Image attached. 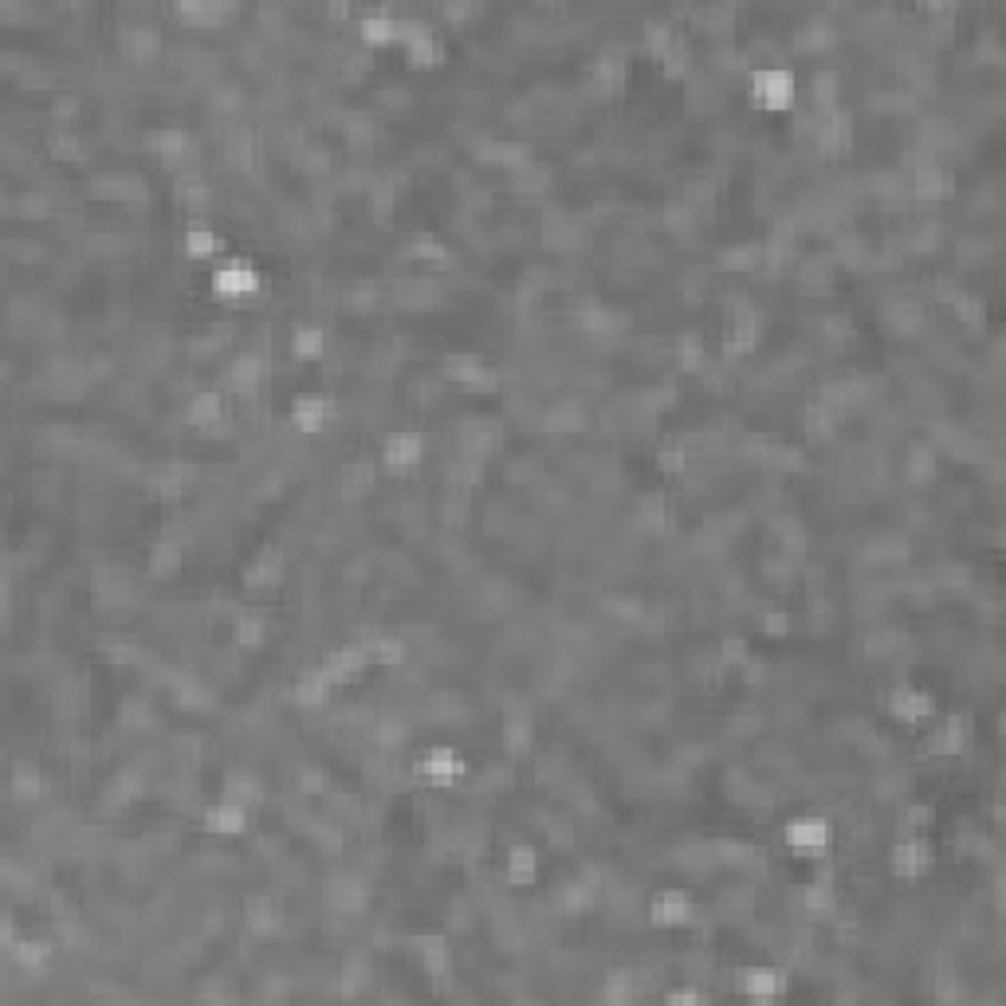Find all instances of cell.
<instances>
[{"label": "cell", "instance_id": "cell-1", "mask_svg": "<svg viewBox=\"0 0 1006 1006\" xmlns=\"http://www.w3.org/2000/svg\"><path fill=\"white\" fill-rule=\"evenodd\" d=\"M747 107L759 115H791L799 107V75L786 63H759L747 72Z\"/></svg>", "mask_w": 1006, "mask_h": 1006}, {"label": "cell", "instance_id": "cell-2", "mask_svg": "<svg viewBox=\"0 0 1006 1006\" xmlns=\"http://www.w3.org/2000/svg\"><path fill=\"white\" fill-rule=\"evenodd\" d=\"M440 377L449 386H460L468 394H495L500 389V370H492L477 351H449L440 358Z\"/></svg>", "mask_w": 1006, "mask_h": 1006}, {"label": "cell", "instance_id": "cell-3", "mask_svg": "<svg viewBox=\"0 0 1006 1006\" xmlns=\"http://www.w3.org/2000/svg\"><path fill=\"white\" fill-rule=\"evenodd\" d=\"M885 711H889L892 724H905V728H924L940 716V704L928 688H917V684L897 681L889 692H885Z\"/></svg>", "mask_w": 1006, "mask_h": 1006}, {"label": "cell", "instance_id": "cell-4", "mask_svg": "<svg viewBox=\"0 0 1006 1006\" xmlns=\"http://www.w3.org/2000/svg\"><path fill=\"white\" fill-rule=\"evenodd\" d=\"M213 299H221V303H244V299H252L256 291H260L264 276L256 268H252L248 260H240V256H228V260H221L213 268Z\"/></svg>", "mask_w": 1006, "mask_h": 1006}, {"label": "cell", "instance_id": "cell-5", "mask_svg": "<svg viewBox=\"0 0 1006 1006\" xmlns=\"http://www.w3.org/2000/svg\"><path fill=\"white\" fill-rule=\"evenodd\" d=\"M370 897L374 885L362 873H334L331 880H323V908L334 917H362Z\"/></svg>", "mask_w": 1006, "mask_h": 1006}, {"label": "cell", "instance_id": "cell-6", "mask_svg": "<svg viewBox=\"0 0 1006 1006\" xmlns=\"http://www.w3.org/2000/svg\"><path fill=\"white\" fill-rule=\"evenodd\" d=\"M472 158L480 165H492V170H523L527 162H535V146L523 142V138H495V135H480L472 138Z\"/></svg>", "mask_w": 1006, "mask_h": 1006}, {"label": "cell", "instance_id": "cell-7", "mask_svg": "<svg viewBox=\"0 0 1006 1006\" xmlns=\"http://www.w3.org/2000/svg\"><path fill=\"white\" fill-rule=\"evenodd\" d=\"M782 842L791 845V854H799V857H826L830 845H834V826H830V817H822V814L791 817V822L782 826Z\"/></svg>", "mask_w": 1006, "mask_h": 1006}, {"label": "cell", "instance_id": "cell-8", "mask_svg": "<svg viewBox=\"0 0 1006 1006\" xmlns=\"http://www.w3.org/2000/svg\"><path fill=\"white\" fill-rule=\"evenodd\" d=\"M115 44L126 63L150 67V63H158V55H162V28L150 24V20H126V24L115 32Z\"/></svg>", "mask_w": 1006, "mask_h": 1006}, {"label": "cell", "instance_id": "cell-9", "mask_svg": "<svg viewBox=\"0 0 1006 1006\" xmlns=\"http://www.w3.org/2000/svg\"><path fill=\"white\" fill-rule=\"evenodd\" d=\"M935 869V849L924 834H905L889 849V873L897 880H924Z\"/></svg>", "mask_w": 1006, "mask_h": 1006}, {"label": "cell", "instance_id": "cell-10", "mask_svg": "<svg viewBox=\"0 0 1006 1006\" xmlns=\"http://www.w3.org/2000/svg\"><path fill=\"white\" fill-rule=\"evenodd\" d=\"M425 449H429V440H425V432H417V429H397V432H389V437L382 440L377 464L386 468V472H394V477H405V472H414V468L425 460Z\"/></svg>", "mask_w": 1006, "mask_h": 1006}, {"label": "cell", "instance_id": "cell-11", "mask_svg": "<svg viewBox=\"0 0 1006 1006\" xmlns=\"http://www.w3.org/2000/svg\"><path fill=\"white\" fill-rule=\"evenodd\" d=\"M535 425H539L543 437H582L590 429V409L578 397H558L547 409H539V421Z\"/></svg>", "mask_w": 1006, "mask_h": 1006}, {"label": "cell", "instance_id": "cell-12", "mask_svg": "<svg viewBox=\"0 0 1006 1006\" xmlns=\"http://www.w3.org/2000/svg\"><path fill=\"white\" fill-rule=\"evenodd\" d=\"M692 917H696V905L684 889L668 885V889L653 892L649 900V924L661 928V932H676V928H688Z\"/></svg>", "mask_w": 1006, "mask_h": 1006}, {"label": "cell", "instance_id": "cell-13", "mask_svg": "<svg viewBox=\"0 0 1006 1006\" xmlns=\"http://www.w3.org/2000/svg\"><path fill=\"white\" fill-rule=\"evenodd\" d=\"M264 377H268V358H264V351H240V354H233V362L225 366V389L240 397V402H252Z\"/></svg>", "mask_w": 1006, "mask_h": 1006}, {"label": "cell", "instance_id": "cell-14", "mask_svg": "<svg viewBox=\"0 0 1006 1006\" xmlns=\"http://www.w3.org/2000/svg\"><path fill=\"white\" fill-rule=\"evenodd\" d=\"M334 692H339V688H334L331 676L323 673V665H303V668H299L296 681H291L288 700L296 704L299 711H319V708H327V704H331Z\"/></svg>", "mask_w": 1006, "mask_h": 1006}, {"label": "cell", "instance_id": "cell-15", "mask_svg": "<svg viewBox=\"0 0 1006 1006\" xmlns=\"http://www.w3.org/2000/svg\"><path fill=\"white\" fill-rule=\"evenodd\" d=\"M283 928H288V917H283V908H279L271 897L256 892V897L244 900V932H248L252 940H279Z\"/></svg>", "mask_w": 1006, "mask_h": 1006}, {"label": "cell", "instance_id": "cell-16", "mask_svg": "<svg viewBox=\"0 0 1006 1006\" xmlns=\"http://www.w3.org/2000/svg\"><path fill=\"white\" fill-rule=\"evenodd\" d=\"M409 948L417 952V960H421V971L432 980V987L440 991V983L452 975V943L445 940V935H409Z\"/></svg>", "mask_w": 1006, "mask_h": 1006}, {"label": "cell", "instance_id": "cell-17", "mask_svg": "<svg viewBox=\"0 0 1006 1006\" xmlns=\"http://www.w3.org/2000/svg\"><path fill=\"white\" fill-rule=\"evenodd\" d=\"M201 830H205L208 837H244L252 830V814L228 799L208 802V806L201 810Z\"/></svg>", "mask_w": 1006, "mask_h": 1006}, {"label": "cell", "instance_id": "cell-18", "mask_svg": "<svg viewBox=\"0 0 1006 1006\" xmlns=\"http://www.w3.org/2000/svg\"><path fill=\"white\" fill-rule=\"evenodd\" d=\"M185 566V539L181 535H158L146 550V575L153 582H170V578L181 575Z\"/></svg>", "mask_w": 1006, "mask_h": 1006}, {"label": "cell", "instance_id": "cell-19", "mask_svg": "<svg viewBox=\"0 0 1006 1006\" xmlns=\"http://www.w3.org/2000/svg\"><path fill=\"white\" fill-rule=\"evenodd\" d=\"M334 414V402L327 394H299L288 409V421L299 437H319Z\"/></svg>", "mask_w": 1006, "mask_h": 1006}, {"label": "cell", "instance_id": "cell-20", "mask_svg": "<svg viewBox=\"0 0 1006 1006\" xmlns=\"http://www.w3.org/2000/svg\"><path fill=\"white\" fill-rule=\"evenodd\" d=\"M402 256L409 264H421V268H429V271H449L452 268V248L440 240L437 233H429V228H421V233L409 236L405 248H402Z\"/></svg>", "mask_w": 1006, "mask_h": 1006}, {"label": "cell", "instance_id": "cell-21", "mask_svg": "<svg viewBox=\"0 0 1006 1006\" xmlns=\"http://www.w3.org/2000/svg\"><path fill=\"white\" fill-rule=\"evenodd\" d=\"M845 417L849 414H837L834 405L810 397L806 409H802V437H806L810 445H830V440H837V432H842Z\"/></svg>", "mask_w": 1006, "mask_h": 1006}, {"label": "cell", "instance_id": "cell-22", "mask_svg": "<svg viewBox=\"0 0 1006 1006\" xmlns=\"http://www.w3.org/2000/svg\"><path fill=\"white\" fill-rule=\"evenodd\" d=\"M374 492H377V460H370V457L346 460V464H342V477H339L342 503H362Z\"/></svg>", "mask_w": 1006, "mask_h": 1006}, {"label": "cell", "instance_id": "cell-23", "mask_svg": "<svg viewBox=\"0 0 1006 1006\" xmlns=\"http://www.w3.org/2000/svg\"><path fill=\"white\" fill-rule=\"evenodd\" d=\"M377 967H374V952L370 948H346V960H342V983L339 995L342 998H358L370 991Z\"/></svg>", "mask_w": 1006, "mask_h": 1006}, {"label": "cell", "instance_id": "cell-24", "mask_svg": "<svg viewBox=\"0 0 1006 1006\" xmlns=\"http://www.w3.org/2000/svg\"><path fill=\"white\" fill-rule=\"evenodd\" d=\"M799 905L806 917L814 920H834L837 917V885L830 873H814V880H806L799 889Z\"/></svg>", "mask_w": 1006, "mask_h": 1006}, {"label": "cell", "instance_id": "cell-25", "mask_svg": "<svg viewBox=\"0 0 1006 1006\" xmlns=\"http://www.w3.org/2000/svg\"><path fill=\"white\" fill-rule=\"evenodd\" d=\"M736 987L743 991L747 998H774L782 995V991L791 987V975L782 967H743L736 971Z\"/></svg>", "mask_w": 1006, "mask_h": 1006}, {"label": "cell", "instance_id": "cell-26", "mask_svg": "<svg viewBox=\"0 0 1006 1006\" xmlns=\"http://www.w3.org/2000/svg\"><path fill=\"white\" fill-rule=\"evenodd\" d=\"M221 799L236 802V806H244L248 814H256V810H264V802H268V791H264V782L252 771H228L225 779H221Z\"/></svg>", "mask_w": 1006, "mask_h": 1006}, {"label": "cell", "instance_id": "cell-27", "mask_svg": "<svg viewBox=\"0 0 1006 1006\" xmlns=\"http://www.w3.org/2000/svg\"><path fill=\"white\" fill-rule=\"evenodd\" d=\"M358 44L370 47V52H382V47L389 44H402V36H397V17H389V9H370L362 12L358 20Z\"/></svg>", "mask_w": 1006, "mask_h": 1006}, {"label": "cell", "instance_id": "cell-28", "mask_svg": "<svg viewBox=\"0 0 1006 1006\" xmlns=\"http://www.w3.org/2000/svg\"><path fill=\"white\" fill-rule=\"evenodd\" d=\"M539 849L527 842L512 845L507 854H503V877H507V885H515V889H527V885H535L539 880Z\"/></svg>", "mask_w": 1006, "mask_h": 1006}, {"label": "cell", "instance_id": "cell-29", "mask_svg": "<svg viewBox=\"0 0 1006 1006\" xmlns=\"http://www.w3.org/2000/svg\"><path fill=\"white\" fill-rule=\"evenodd\" d=\"M268 645V621L260 610H236L233 613V649L236 653H256Z\"/></svg>", "mask_w": 1006, "mask_h": 1006}, {"label": "cell", "instance_id": "cell-30", "mask_svg": "<svg viewBox=\"0 0 1006 1006\" xmlns=\"http://www.w3.org/2000/svg\"><path fill=\"white\" fill-rule=\"evenodd\" d=\"M445 55H449V47H445V36H440L437 28L405 44V63H409L414 72H432V67L445 63Z\"/></svg>", "mask_w": 1006, "mask_h": 1006}, {"label": "cell", "instance_id": "cell-31", "mask_svg": "<svg viewBox=\"0 0 1006 1006\" xmlns=\"http://www.w3.org/2000/svg\"><path fill=\"white\" fill-rule=\"evenodd\" d=\"M645 991H641V971L633 967H610L602 980V998L610 1006H625L633 1003V998H641Z\"/></svg>", "mask_w": 1006, "mask_h": 1006}, {"label": "cell", "instance_id": "cell-32", "mask_svg": "<svg viewBox=\"0 0 1006 1006\" xmlns=\"http://www.w3.org/2000/svg\"><path fill=\"white\" fill-rule=\"evenodd\" d=\"M44 774L32 759H12V779H9V794L12 802H36L44 794Z\"/></svg>", "mask_w": 1006, "mask_h": 1006}, {"label": "cell", "instance_id": "cell-33", "mask_svg": "<svg viewBox=\"0 0 1006 1006\" xmlns=\"http://www.w3.org/2000/svg\"><path fill=\"white\" fill-rule=\"evenodd\" d=\"M44 150L55 162H83L87 158V142L75 135V126H52L44 135Z\"/></svg>", "mask_w": 1006, "mask_h": 1006}, {"label": "cell", "instance_id": "cell-34", "mask_svg": "<svg viewBox=\"0 0 1006 1006\" xmlns=\"http://www.w3.org/2000/svg\"><path fill=\"white\" fill-rule=\"evenodd\" d=\"M52 952L55 948L47 940H17L4 955H9L12 967L28 971V975H40L47 967V960H52Z\"/></svg>", "mask_w": 1006, "mask_h": 1006}, {"label": "cell", "instance_id": "cell-35", "mask_svg": "<svg viewBox=\"0 0 1006 1006\" xmlns=\"http://www.w3.org/2000/svg\"><path fill=\"white\" fill-rule=\"evenodd\" d=\"M656 468H661L668 480H681L684 472H692V445L688 440H681V437L661 440V449H656Z\"/></svg>", "mask_w": 1006, "mask_h": 1006}, {"label": "cell", "instance_id": "cell-36", "mask_svg": "<svg viewBox=\"0 0 1006 1006\" xmlns=\"http://www.w3.org/2000/svg\"><path fill=\"white\" fill-rule=\"evenodd\" d=\"M181 252H185L189 260H213L216 252H225V240H221L216 228L193 225V228H185V236H181Z\"/></svg>", "mask_w": 1006, "mask_h": 1006}, {"label": "cell", "instance_id": "cell-37", "mask_svg": "<svg viewBox=\"0 0 1006 1006\" xmlns=\"http://www.w3.org/2000/svg\"><path fill=\"white\" fill-rule=\"evenodd\" d=\"M291 354H296L299 362H319L327 354V331L314 323H299L296 331H291Z\"/></svg>", "mask_w": 1006, "mask_h": 1006}, {"label": "cell", "instance_id": "cell-38", "mask_svg": "<svg viewBox=\"0 0 1006 1006\" xmlns=\"http://www.w3.org/2000/svg\"><path fill=\"white\" fill-rule=\"evenodd\" d=\"M0 873H4V889L12 892V897H32V889H36V869H32V861H20V857H4V865H0Z\"/></svg>", "mask_w": 1006, "mask_h": 1006}, {"label": "cell", "instance_id": "cell-39", "mask_svg": "<svg viewBox=\"0 0 1006 1006\" xmlns=\"http://www.w3.org/2000/svg\"><path fill=\"white\" fill-rule=\"evenodd\" d=\"M759 629H763L767 638H786L794 629V618L786 610H774L771 606V610H759Z\"/></svg>", "mask_w": 1006, "mask_h": 1006}, {"label": "cell", "instance_id": "cell-40", "mask_svg": "<svg viewBox=\"0 0 1006 1006\" xmlns=\"http://www.w3.org/2000/svg\"><path fill=\"white\" fill-rule=\"evenodd\" d=\"M704 991L700 987H681V991H668V1003H704Z\"/></svg>", "mask_w": 1006, "mask_h": 1006}]
</instances>
